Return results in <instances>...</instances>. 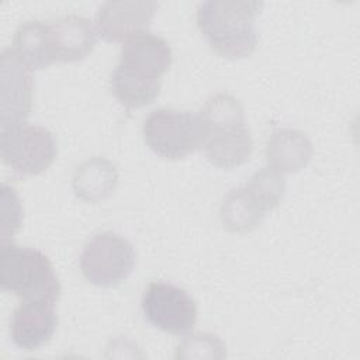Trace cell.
<instances>
[{"label":"cell","mask_w":360,"mask_h":360,"mask_svg":"<svg viewBox=\"0 0 360 360\" xmlns=\"http://www.w3.org/2000/svg\"><path fill=\"white\" fill-rule=\"evenodd\" d=\"M56 323L53 301L27 300L11 315L10 338L22 350H37L53 336Z\"/></svg>","instance_id":"cell-11"},{"label":"cell","mask_w":360,"mask_h":360,"mask_svg":"<svg viewBox=\"0 0 360 360\" xmlns=\"http://www.w3.org/2000/svg\"><path fill=\"white\" fill-rule=\"evenodd\" d=\"M158 6L156 1H105L96 15L97 32L107 42H125L146 31Z\"/></svg>","instance_id":"cell-10"},{"label":"cell","mask_w":360,"mask_h":360,"mask_svg":"<svg viewBox=\"0 0 360 360\" xmlns=\"http://www.w3.org/2000/svg\"><path fill=\"white\" fill-rule=\"evenodd\" d=\"M243 186L266 214L280 204L285 193V180L283 173L271 169L270 166L256 172Z\"/></svg>","instance_id":"cell-17"},{"label":"cell","mask_w":360,"mask_h":360,"mask_svg":"<svg viewBox=\"0 0 360 360\" xmlns=\"http://www.w3.org/2000/svg\"><path fill=\"white\" fill-rule=\"evenodd\" d=\"M20 60L31 70L44 69L56 62L49 22L28 20L18 25L13 48Z\"/></svg>","instance_id":"cell-14"},{"label":"cell","mask_w":360,"mask_h":360,"mask_svg":"<svg viewBox=\"0 0 360 360\" xmlns=\"http://www.w3.org/2000/svg\"><path fill=\"white\" fill-rule=\"evenodd\" d=\"M56 62H76L94 48L97 31L91 21L79 14H68L49 22Z\"/></svg>","instance_id":"cell-12"},{"label":"cell","mask_w":360,"mask_h":360,"mask_svg":"<svg viewBox=\"0 0 360 360\" xmlns=\"http://www.w3.org/2000/svg\"><path fill=\"white\" fill-rule=\"evenodd\" d=\"M143 139L158 156L179 160L202 146L204 122L200 112L158 108L143 121Z\"/></svg>","instance_id":"cell-5"},{"label":"cell","mask_w":360,"mask_h":360,"mask_svg":"<svg viewBox=\"0 0 360 360\" xmlns=\"http://www.w3.org/2000/svg\"><path fill=\"white\" fill-rule=\"evenodd\" d=\"M145 319L166 333L184 335L197 323V305L191 295L166 281L150 283L141 301Z\"/></svg>","instance_id":"cell-8"},{"label":"cell","mask_w":360,"mask_h":360,"mask_svg":"<svg viewBox=\"0 0 360 360\" xmlns=\"http://www.w3.org/2000/svg\"><path fill=\"white\" fill-rule=\"evenodd\" d=\"M225 345L222 340L211 333H195L186 336L177 346V357L205 359V357H224Z\"/></svg>","instance_id":"cell-18"},{"label":"cell","mask_w":360,"mask_h":360,"mask_svg":"<svg viewBox=\"0 0 360 360\" xmlns=\"http://www.w3.org/2000/svg\"><path fill=\"white\" fill-rule=\"evenodd\" d=\"M312 156V143L298 129L284 128L274 131L266 145V158L271 169L280 173H294L308 165Z\"/></svg>","instance_id":"cell-13"},{"label":"cell","mask_w":360,"mask_h":360,"mask_svg":"<svg viewBox=\"0 0 360 360\" xmlns=\"http://www.w3.org/2000/svg\"><path fill=\"white\" fill-rule=\"evenodd\" d=\"M200 114L204 122L202 148L207 160L221 169L243 165L252 153L253 139L239 100L218 93L207 100Z\"/></svg>","instance_id":"cell-3"},{"label":"cell","mask_w":360,"mask_h":360,"mask_svg":"<svg viewBox=\"0 0 360 360\" xmlns=\"http://www.w3.org/2000/svg\"><path fill=\"white\" fill-rule=\"evenodd\" d=\"M32 70L11 48L1 55V132L25 124L32 107Z\"/></svg>","instance_id":"cell-9"},{"label":"cell","mask_w":360,"mask_h":360,"mask_svg":"<svg viewBox=\"0 0 360 360\" xmlns=\"http://www.w3.org/2000/svg\"><path fill=\"white\" fill-rule=\"evenodd\" d=\"M172 59V49L162 37L145 31L129 38L110 76L111 93L127 108L150 104L159 96Z\"/></svg>","instance_id":"cell-1"},{"label":"cell","mask_w":360,"mask_h":360,"mask_svg":"<svg viewBox=\"0 0 360 360\" xmlns=\"http://www.w3.org/2000/svg\"><path fill=\"white\" fill-rule=\"evenodd\" d=\"M118 173L112 162L104 158H93L79 165L72 177L75 194L87 202L107 198L117 186Z\"/></svg>","instance_id":"cell-15"},{"label":"cell","mask_w":360,"mask_h":360,"mask_svg":"<svg viewBox=\"0 0 360 360\" xmlns=\"http://www.w3.org/2000/svg\"><path fill=\"white\" fill-rule=\"evenodd\" d=\"M0 285L3 291L27 300L56 302L60 285L49 259L32 248L1 243Z\"/></svg>","instance_id":"cell-4"},{"label":"cell","mask_w":360,"mask_h":360,"mask_svg":"<svg viewBox=\"0 0 360 360\" xmlns=\"http://www.w3.org/2000/svg\"><path fill=\"white\" fill-rule=\"evenodd\" d=\"M0 148L3 162L21 176L42 173L52 165L58 153L51 131L31 124L1 132Z\"/></svg>","instance_id":"cell-7"},{"label":"cell","mask_w":360,"mask_h":360,"mask_svg":"<svg viewBox=\"0 0 360 360\" xmlns=\"http://www.w3.org/2000/svg\"><path fill=\"white\" fill-rule=\"evenodd\" d=\"M267 214L255 202L245 186L235 187L224 197L219 217L229 232L246 233L256 229Z\"/></svg>","instance_id":"cell-16"},{"label":"cell","mask_w":360,"mask_h":360,"mask_svg":"<svg viewBox=\"0 0 360 360\" xmlns=\"http://www.w3.org/2000/svg\"><path fill=\"white\" fill-rule=\"evenodd\" d=\"M135 266L134 246L121 235L104 231L94 235L80 255V270L87 281L112 287L124 281Z\"/></svg>","instance_id":"cell-6"},{"label":"cell","mask_w":360,"mask_h":360,"mask_svg":"<svg viewBox=\"0 0 360 360\" xmlns=\"http://www.w3.org/2000/svg\"><path fill=\"white\" fill-rule=\"evenodd\" d=\"M263 3L250 0H208L198 6L197 25L222 58L249 56L257 45L255 20Z\"/></svg>","instance_id":"cell-2"}]
</instances>
